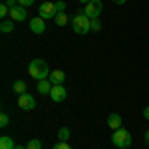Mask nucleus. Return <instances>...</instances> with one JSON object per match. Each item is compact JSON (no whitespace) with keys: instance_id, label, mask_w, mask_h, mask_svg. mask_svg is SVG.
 Instances as JSON below:
<instances>
[{"instance_id":"nucleus-23","label":"nucleus","mask_w":149,"mask_h":149,"mask_svg":"<svg viewBox=\"0 0 149 149\" xmlns=\"http://www.w3.org/2000/svg\"><path fill=\"white\" fill-rule=\"evenodd\" d=\"M54 149H72V147H70L66 141H58L56 145H54Z\"/></svg>"},{"instance_id":"nucleus-21","label":"nucleus","mask_w":149,"mask_h":149,"mask_svg":"<svg viewBox=\"0 0 149 149\" xmlns=\"http://www.w3.org/2000/svg\"><path fill=\"white\" fill-rule=\"evenodd\" d=\"M102 30V22H100V18H93L92 20V32H100Z\"/></svg>"},{"instance_id":"nucleus-4","label":"nucleus","mask_w":149,"mask_h":149,"mask_svg":"<svg viewBox=\"0 0 149 149\" xmlns=\"http://www.w3.org/2000/svg\"><path fill=\"white\" fill-rule=\"evenodd\" d=\"M102 10H103L102 0H92L90 4H86V8H84V14H86L90 20H93V18H100Z\"/></svg>"},{"instance_id":"nucleus-1","label":"nucleus","mask_w":149,"mask_h":149,"mask_svg":"<svg viewBox=\"0 0 149 149\" xmlns=\"http://www.w3.org/2000/svg\"><path fill=\"white\" fill-rule=\"evenodd\" d=\"M28 74H30L36 81H40V80H48L52 72H50V68H48V62H46V60L36 58V60L30 62V66H28Z\"/></svg>"},{"instance_id":"nucleus-27","label":"nucleus","mask_w":149,"mask_h":149,"mask_svg":"<svg viewBox=\"0 0 149 149\" xmlns=\"http://www.w3.org/2000/svg\"><path fill=\"white\" fill-rule=\"evenodd\" d=\"M143 139H145V143L149 145V131H145V135H143Z\"/></svg>"},{"instance_id":"nucleus-25","label":"nucleus","mask_w":149,"mask_h":149,"mask_svg":"<svg viewBox=\"0 0 149 149\" xmlns=\"http://www.w3.org/2000/svg\"><path fill=\"white\" fill-rule=\"evenodd\" d=\"M16 2H18V0H6V2H4V4H6V6H8V8H14V6H18V4H16Z\"/></svg>"},{"instance_id":"nucleus-26","label":"nucleus","mask_w":149,"mask_h":149,"mask_svg":"<svg viewBox=\"0 0 149 149\" xmlns=\"http://www.w3.org/2000/svg\"><path fill=\"white\" fill-rule=\"evenodd\" d=\"M143 117L149 121V105H147V107H143Z\"/></svg>"},{"instance_id":"nucleus-16","label":"nucleus","mask_w":149,"mask_h":149,"mask_svg":"<svg viewBox=\"0 0 149 149\" xmlns=\"http://www.w3.org/2000/svg\"><path fill=\"white\" fill-rule=\"evenodd\" d=\"M54 20H56V24L60 26V28H62V26H66V24H68V14H66V12H62V14H56V18H54Z\"/></svg>"},{"instance_id":"nucleus-8","label":"nucleus","mask_w":149,"mask_h":149,"mask_svg":"<svg viewBox=\"0 0 149 149\" xmlns=\"http://www.w3.org/2000/svg\"><path fill=\"white\" fill-rule=\"evenodd\" d=\"M66 95H68V92H66V88H64L62 84L54 86V88H52V92H50V97H52V102H56V103L64 102V100H66Z\"/></svg>"},{"instance_id":"nucleus-13","label":"nucleus","mask_w":149,"mask_h":149,"mask_svg":"<svg viewBox=\"0 0 149 149\" xmlns=\"http://www.w3.org/2000/svg\"><path fill=\"white\" fill-rule=\"evenodd\" d=\"M12 92L18 93V95L28 93V86H26V81H24V80H16V81H14V86H12Z\"/></svg>"},{"instance_id":"nucleus-12","label":"nucleus","mask_w":149,"mask_h":149,"mask_svg":"<svg viewBox=\"0 0 149 149\" xmlns=\"http://www.w3.org/2000/svg\"><path fill=\"white\" fill-rule=\"evenodd\" d=\"M48 80L52 81L54 86H58V84H64V80H66V74L62 72V70H56V72H52L50 74V78Z\"/></svg>"},{"instance_id":"nucleus-10","label":"nucleus","mask_w":149,"mask_h":149,"mask_svg":"<svg viewBox=\"0 0 149 149\" xmlns=\"http://www.w3.org/2000/svg\"><path fill=\"white\" fill-rule=\"evenodd\" d=\"M52 88H54V84H52L50 80H40L38 81V92L42 93V95H50Z\"/></svg>"},{"instance_id":"nucleus-6","label":"nucleus","mask_w":149,"mask_h":149,"mask_svg":"<svg viewBox=\"0 0 149 149\" xmlns=\"http://www.w3.org/2000/svg\"><path fill=\"white\" fill-rule=\"evenodd\" d=\"M18 105L22 107L24 111H32V109L36 107L34 95H30V93H22V95H18Z\"/></svg>"},{"instance_id":"nucleus-20","label":"nucleus","mask_w":149,"mask_h":149,"mask_svg":"<svg viewBox=\"0 0 149 149\" xmlns=\"http://www.w3.org/2000/svg\"><path fill=\"white\" fill-rule=\"evenodd\" d=\"M8 123H10V117H8L6 111H2V115H0V127H6Z\"/></svg>"},{"instance_id":"nucleus-2","label":"nucleus","mask_w":149,"mask_h":149,"mask_svg":"<svg viewBox=\"0 0 149 149\" xmlns=\"http://www.w3.org/2000/svg\"><path fill=\"white\" fill-rule=\"evenodd\" d=\"M72 28H74V32L76 34H88L90 30H92V20L84 14V12H80V14H76L74 18H72Z\"/></svg>"},{"instance_id":"nucleus-11","label":"nucleus","mask_w":149,"mask_h":149,"mask_svg":"<svg viewBox=\"0 0 149 149\" xmlns=\"http://www.w3.org/2000/svg\"><path fill=\"white\" fill-rule=\"evenodd\" d=\"M121 123H123V121H121V115H119V113H111L109 117H107V125L111 127L113 131H115V129H119Z\"/></svg>"},{"instance_id":"nucleus-7","label":"nucleus","mask_w":149,"mask_h":149,"mask_svg":"<svg viewBox=\"0 0 149 149\" xmlns=\"http://www.w3.org/2000/svg\"><path fill=\"white\" fill-rule=\"evenodd\" d=\"M28 18V10L24 8V6H14V8H10V20H14V22H24Z\"/></svg>"},{"instance_id":"nucleus-9","label":"nucleus","mask_w":149,"mask_h":149,"mask_svg":"<svg viewBox=\"0 0 149 149\" xmlns=\"http://www.w3.org/2000/svg\"><path fill=\"white\" fill-rule=\"evenodd\" d=\"M30 30H32L34 34H44V32H46V20L40 18V16L32 18V20H30Z\"/></svg>"},{"instance_id":"nucleus-14","label":"nucleus","mask_w":149,"mask_h":149,"mask_svg":"<svg viewBox=\"0 0 149 149\" xmlns=\"http://www.w3.org/2000/svg\"><path fill=\"white\" fill-rule=\"evenodd\" d=\"M0 149H16V143H14V139L8 137V135L0 137Z\"/></svg>"},{"instance_id":"nucleus-22","label":"nucleus","mask_w":149,"mask_h":149,"mask_svg":"<svg viewBox=\"0 0 149 149\" xmlns=\"http://www.w3.org/2000/svg\"><path fill=\"white\" fill-rule=\"evenodd\" d=\"M0 16H2V18H6V16H10V8H8L6 4H0Z\"/></svg>"},{"instance_id":"nucleus-28","label":"nucleus","mask_w":149,"mask_h":149,"mask_svg":"<svg viewBox=\"0 0 149 149\" xmlns=\"http://www.w3.org/2000/svg\"><path fill=\"white\" fill-rule=\"evenodd\" d=\"M113 2H115V4H119V6H121V4H125L127 0H113Z\"/></svg>"},{"instance_id":"nucleus-30","label":"nucleus","mask_w":149,"mask_h":149,"mask_svg":"<svg viewBox=\"0 0 149 149\" xmlns=\"http://www.w3.org/2000/svg\"><path fill=\"white\" fill-rule=\"evenodd\" d=\"M16 149H26V145H16Z\"/></svg>"},{"instance_id":"nucleus-24","label":"nucleus","mask_w":149,"mask_h":149,"mask_svg":"<svg viewBox=\"0 0 149 149\" xmlns=\"http://www.w3.org/2000/svg\"><path fill=\"white\" fill-rule=\"evenodd\" d=\"M34 2H36V0H18V4H20V6H24V8H28V6H32Z\"/></svg>"},{"instance_id":"nucleus-29","label":"nucleus","mask_w":149,"mask_h":149,"mask_svg":"<svg viewBox=\"0 0 149 149\" xmlns=\"http://www.w3.org/2000/svg\"><path fill=\"white\" fill-rule=\"evenodd\" d=\"M81 4H90V2H92V0H80Z\"/></svg>"},{"instance_id":"nucleus-17","label":"nucleus","mask_w":149,"mask_h":149,"mask_svg":"<svg viewBox=\"0 0 149 149\" xmlns=\"http://www.w3.org/2000/svg\"><path fill=\"white\" fill-rule=\"evenodd\" d=\"M58 139H60V141H68V139H70V129H68V127H60V131H58Z\"/></svg>"},{"instance_id":"nucleus-19","label":"nucleus","mask_w":149,"mask_h":149,"mask_svg":"<svg viewBox=\"0 0 149 149\" xmlns=\"http://www.w3.org/2000/svg\"><path fill=\"white\" fill-rule=\"evenodd\" d=\"M54 6H56V14H62V12L66 10V2H64V0H56Z\"/></svg>"},{"instance_id":"nucleus-15","label":"nucleus","mask_w":149,"mask_h":149,"mask_svg":"<svg viewBox=\"0 0 149 149\" xmlns=\"http://www.w3.org/2000/svg\"><path fill=\"white\" fill-rule=\"evenodd\" d=\"M0 30H2L4 34H10V32H14V20H2V24H0Z\"/></svg>"},{"instance_id":"nucleus-18","label":"nucleus","mask_w":149,"mask_h":149,"mask_svg":"<svg viewBox=\"0 0 149 149\" xmlns=\"http://www.w3.org/2000/svg\"><path fill=\"white\" fill-rule=\"evenodd\" d=\"M26 149H42V141L40 139H30L26 143Z\"/></svg>"},{"instance_id":"nucleus-5","label":"nucleus","mask_w":149,"mask_h":149,"mask_svg":"<svg viewBox=\"0 0 149 149\" xmlns=\"http://www.w3.org/2000/svg\"><path fill=\"white\" fill-rule=\"evenodd\" d=\"M38 16L40 18H44V20H50V18H56V6H54V2H42L40 4V8H38Z\"/></svg>"},{"instance_id":"nucleus-3","label":"nucleus","mask_w":149,"mask_h":149,"mask_svg":"<svg viewBox=\"0 0 149 149\" xmlns=\"http://www.w3.org/2000/svg\"><path fill=\"white\" fill-rule=\"evenodd\" d=\"M111 141H113V145L117 149H127L129 145H131V133L127 131V129H123V127H119V129H115L113 135H111Z\"/></svg>"}]
</instances>
